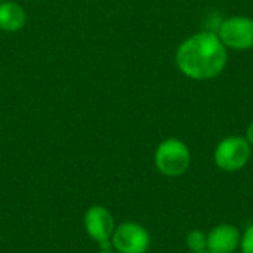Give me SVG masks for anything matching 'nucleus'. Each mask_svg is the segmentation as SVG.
I'll list each match as a JSON object with an SVG mask.
<instances>
[{"instance_id": "f257e3e1", "label": "nucleus", "mask_w": 253, "mask_h": 253, "mask_svg": "<svg viewBox=\"0 0 253 253\" xmlns=\"http://www.w3.org/2000/svg\"><path fill=\"white\" fill-rule=\"evenodd\" d=\"M179 71L197 82L218 77L228 62V49L216 33L202 31L184 40L175 55Z\"/></svg>"}, {"instance_id": "f03ea898", "label": "nucleus", "mask_w": 253, "mask_h": 253, "mask_svg": "<svg viewBox=\"0 0 253 253\" xmlns=\"http://www.w3.org/2000/svg\"><path fill=\"white\" fill-rule=\"evenodd\" d=\"M154 165L163 176H182L190 169L191 151L188 145L178 138L165 139L156 148Z\"/></svg>"}, {"instance_id": "7ed1b4c3", "label": "nucleus", "mask_w": 253, "mask_h": 253, "mask_svg": "<svg viewBox=\"0 0 253 253\" xmlns=\"http://www.w3.org/2000/svg\"><path fill=\"white\" fill-rule=\"evenodd\" d=\"M252 157V145L245 136L231 135L218 142L213 151V162L218 169L233 173L242 170Z\"/></svg>"}, {"instance_id": "20e7f679", "label": "nucleus", "mask_w": 253, "mask_h": 253, "mask_svg": "<svg viewBox=\"0 0 253 253\" xmlns=\"http://www.w3.org/2000/svg\"><path fill=\"white\" fill-rule=\"evenodd\" d=\"M111 246L117 253H147L151 246V236L144 225L126 221L116 227Z\"/></svg>"}, {"instance_id": "39448f33", "label": "nucleus", "mask_w": 253, "mask_h": 253, "mask_svg": "<svg viewBox=\"0 0 253 253\" xmlns=\"http://www.w3.org/2000/svg\"><path fill=\"white\" fill-rule=\"evenodd\" d=\"M218 37L227 49L243 52L253 47V19L249 16H231L222 21Z\"/></svg>"}, {"instance_id": "423d86ee", "label": "nucleus", "mask_w": 253, "mask_h": 253, "mask_svg": "<svg viewBox=\"0 0 253 253\" xmlns=\"http://www.w3.org/2000/svg\"><path fill=\"white\" fill-rule=\"evenodd\" d=\"M83 227L87 236L99 245L101 249L113 248L111 246V236L116 230V222L111 212L101 206L93 205L90 206L83 216Z\"/></svg>"}, {"instance_id": "0eeeda50", "label": "nucleus", "mask_w": 253, "mask_h": 253, "mask_svg": "<svg viewBox=\"0 0 253 253\" xmlns=\"http://www.w3.org/2000/svg\"><path fill=\"white\" fill-rule=\"evenodd\" d=\"M242 233L233 224L215 225L208 233V251L212 253H234L240 246Z\"/></svg>"}, {"instance_id": "6e6552de", "label": "nucleus", "mask_w": 253, "mask_h": 253, "mask_svg": "<svg viewBox=\"0 0 253 253\" xmlns=\"http://www.w3.org/2000/svg\"><path fill=\"white\" fill-rule=\"evenodd\" d=\"M27 21L25 10L21 4L15 1L0 3V30L7 33L19 31Z\"/></svg>"}, {"instance_id": "1a4fd4ad", "label": "nucleus", "mask_w": 253, "mask_h": 253, "mask_svg": "<svg viewBox=\"0 0 253 253\" xmlns=\"http://www.w3.org/2000/svg\"><path fill=\"white\" fill-rule=\"evenodd\" d=\"M185 243L191 253L206 251L208 249V234L202 230H191L187 234Z\"/></svg>"}, {"instance_id": "9d476101", "label": "nucleus", "mask_w": 253, "mask_h": 253, "mask_svg": "<svg viewBox=\"0 0 253 253\" xmlns=\"http://www.w3.org/2000/svg\"><path fill=\"white\" fill-rule=\"evenodd\" d=\"M239 248L242 253H253V224L246 227V230L242 233Z\"/></svg>"}, {"instance_id": "9b49d317", "label": "nucleus", "mask_w": 253, "mask_h": 253, "mask_svg": "<svg viewBox=\"0 0 253 253\" xmlns=\"http://www.w3.org/2000/svg\"><path fill=\"white\" fill-rule=\"evenodd\" d=\"M245 138L248 139V142L253 147V122H251V125L248 126V129H246V136H245Z\"/></svg>"}, {"instance_id": "f8f14e48", "label": "nucleus", "mask_w": 253, "mask_h": 253, "mask_svg": "<svg viewBox=\"0 0 253 253\" xmlns=\"http://www.w3.org/2000/svg\"><path fill=\"white\" fill-rule=\"evenodd\" d=\"M98 253H117L113 248H107V249H101Z\"/></svg>"}, {"instance_id": "ddd939ff", "label": "nucleus", "mask_w": 253, "mask_h": 253, "mask_svg": "<svg viewBox=\"0 0 253 253\" xmlns=\"http://www.w3.org/2000/svg\"><path fill=\"white\" fill-rule=\"evenodd\" d=\"M197 253H212V252H209V251L206 249V251H202V252H197Z\"/></svg>"}, {"instance_id": "4468645a", "label": "nucleus", "mask_w": 253, "mask_h": 253, "mask_svg": "<svg viewBox=\"0 0 253 253\" xmlns=\"http://www.w3.org/2000/svg\"><path fill=\"white\" fill-rule=\"evenodd\" d=\"M1 1H3V0H0V3H1Z\"/></svg>"}]
</instances>
